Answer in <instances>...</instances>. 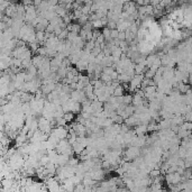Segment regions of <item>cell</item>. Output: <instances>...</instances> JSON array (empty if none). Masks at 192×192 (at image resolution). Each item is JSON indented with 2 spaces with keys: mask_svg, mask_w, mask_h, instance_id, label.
<instances>
[{
  "mask_svg": "<svg viewBox=\"0 0 192 192\" xmlns=\"http://www.w3.org/2000/svg\"><path fill=\"white\" fill-rule=\"evenodd\" d=\"M155 74H156V70H153V69H147L144 73L145 78H148V79H153Z\"/></svg>",
  "mask_w": 192,
  "mask_h": 192,
  "instance_id": "cell-10",
  "label": "cell"
},
{
  "mask_svg": "<svg viewBox=\"0 0 192 192\" xmlns=\"http://www.w3.org/2000/svg\"><path fill=\"white\" fill-rule=\"evenodd\" d=\"M111 119L114 120V122L119 124V125H121V124H124V122H125V118L121 116V115H118V114H117V115H115V116L112 117Z\"/></svg>",
  "mask_w": 192,
  "mask_h": 192,
  "instance_id": "cell-9",
  "label": "cell"
},
{
  "mask_svg": "<svg viewBox=\"0 0 192 192\" xmlns=\"http://www.w3.org/2000/svg\"><path fill=\"white\" fill-rule=\"evenodd\" d=\"M135 131H136L137 135H145L147 131H148L147 125H143V124H139L138 126L135 127Z\"/></svg>",
  "mask_w": 192,
  "mask_h": 192,
  "instance_id": "cell-5",
  "label": "cell"
},
{
  "mask_svg": "<svg viewBox=\"0 0 192 192\" xmlns=\"http://www.w3.org/2000/svg\"><path fill=\"white\" fill-rule=\"evenodd\" d=\"M91 83L93 84L95 89H101L102 86L106 84V83L101 80V79H98V80H95V81H91Z\"/></svg>",
  "mask_w": 192,
  "mask_h": 192,
  "instance_id": "cell-8",
  "label": "cell"
},
{
  "mask_svg": "<svg viewBox=\"0 0 192 192\" xmlns=\"http://www.w3.org/2000/svg\"><path fill=\"white\" fill-rule=\"evenodd\" d=\"M144 99L145 98H143L141 96H139V95H137L136 92L133 95V105L135 107L137 106H141V105H143V101H144Z\"/></svg>",
  "mask_w": 192,
  "mask_h": 192,
  "instance_id": "cell-4",
  "label": "cell"
},
{
  "mask_svg": "<svg viewBox=\"0 0 192 192\" xmlns=\"http://www.w3.org/2000/svg\"><path fill=\"white\" fill-rule=\"evenodd\" d=\"M88 65H89L88 62H86V61H83V60H80L75 64V67L79 70V72H84V71L88 70Z\"/></svg>",
  "mask_w": 192,
  "mask_h": 192,
  "instance_id": "cell-3",
  "label": "cell"
},
{
  "mask_svg": "<svg viewBox=\"0 0 192 192\" xmlns=\"http://www.w3.org/2000/svg\"><path fill=\"white\" fill-rule=\"evenodd\" d=\"M122 83H120L119 86L115 88V92H114V96L116 97H119V96H124V92H125V88L124 86H121Z\"/></svg>",
  "mask_w": 192,
  "mask_h": 192,
  "instance_id": "cell-6",
  "label": "cell"
},
{
  "mask_svg": "<svg viewBox=\"0 0 192 192\" xmlns=\"http://www.w3.org/2000/svg\"><path fill=\"white\" fill-rule=\"evenodd\" d=\"M118 35H119V29H118V28H114V29H111V38H112V40L118 38Z\"/></svg>",
  "mask_w": 192,
  "mask_h": 192,
  "instance_id": "cell-13",
  "label": "cell"
},
{
  "mask_svg": "<svg viewBox=\"0 0 192 192\" xmlns=\"http://www.w3.org/2000/svg\"><path fill=\"white\" fill-rule=\"evenodd\" d=\"M64 119H65L67 122H72V121L74 120V117H75V114H73L72 111H67V112H64Z\"/></svg>",
  "mask_w": 192,
  "mask_h": 192,
  "instance_id": "cell-7",
  "label": "cell"
},
{
  "mask_svg": "<svg viewBox=\"0 0 192 192\" xmlns=\"http://www.w3.org/2000/svg\"><path fill=\"white\" fill-rule=\"evenodd\" d=\"M72 147H73V149H74V152H75V155H80L81 153L86 149V146L84 145V144H82V143L76 141L75 143H73V144H72Z\"/></svg>",
  "mask_w": 192,
  "mask_h": 192,
  "instance_id": "cell-2",
  "label": "cell"
},
{
  "mask_svg": "<svg viewBox=\"0 0 192 192\" xmlns=\"http://www.w3.org/2000/svg\"><path fill=\"white\" fill-rule=\"evenodd\" d=\"M96 66H97L96 62H90L89 65H88V70H86V72H88V73H93V72H96Z\"/></svg>",
  "mask_w": 192,
  "mask_h": 192,
  "instance_id": "cell-12",
  "label": "cell"
},
{
  "mask_svg": "<svg viewBox=\"0 0 192 192\" xmlns=\"http://www.w3.org/2000/svg\"><path fill=\"white\" fill-rule=\"evenodd\" d=\"M124 103L125 105H133V95H124Z\"/></svg>",
  "mask_w": 192,
  "mask_h": 192,
  "instance_id": "cell-11",
  "label": "cell"
},
{
  "mask_svg": "<svg viewBox=\"0 0 192 192\" xmlns=\"http://www.w3.org/2000/svg\"><path fill=\"white\" fill-rule=\"evenodd\" d=\"M183 117H184V120L191 121V122H192V110H189Z\"/></svg>",
  "mask_w": 192,
  "mask_h": 192,
  "instance_id": "cell-14",
  "label": "cell"
},
{
  "mask_svg": "<svg viewBox=\"0 0 192 192\" xmlns=\"http://www.w3.org/2000/svg\"><path fill=\"white\" fill-rule=\"evenodd\" d=\"M71 156H69L67 154H59L57 160H56V165L57 166H64L66 164H69Z\"/></svg>",
  "mask_w": 192,
  "mask_h": 192,
  "instance_id": "cell-1",
  "label": "cell"
}]
</instances>
